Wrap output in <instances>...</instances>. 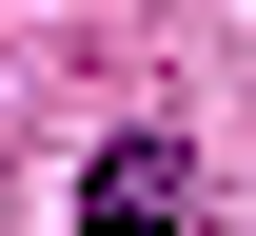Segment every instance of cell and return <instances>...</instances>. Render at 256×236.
Segmentation results:
<instances>
[{
  "label": "cell",
  "instance_id": "obj_1",
  "mask_svg": "<svg viewBox=\"0 0 256 236\" xmlns=\"http://www.w3.org/2000/svg\"><path fill=\"white\" fill-rule=\"evenodd\" d=\"M79 236H178V138H98V177H79Z\"/></svg>",
  "mask_w": 256,
  "mask_h": 236
}]
</instances>
